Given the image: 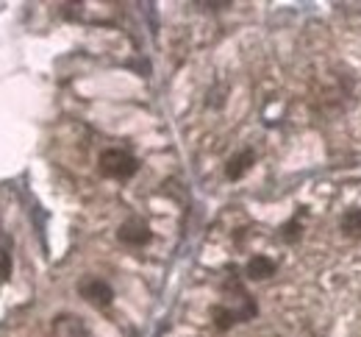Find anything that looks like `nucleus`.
I'll return each instance as SVG.
<instances>
[{
    "label": "nucleus",
    "mask_w": 361,
    "mask_h": 337,
    "mask_svg": "<svg viewBox=\"0 0 361 337\" xmlns=\"http://www.w3.org/2000/svg\"><path fill=\"white\" fill-rule=\"evenodd\" d=\"M139 170V162H136L134 153L123 150V148H109L100 153V173L109 176V179H117V182H126L136 176Z\"/></svg>",
    "instance_id": "nucleus-1"
},
{
    "label": "nucleus",
    "mask_w": 361,
    "mask_h": 337,
    "mask_svg": "<svg viewBox=\"0 0 361 337\" xmlns=\"http://www.w3.org/2000/svg\"><path fill=\"white\" fill-rule=\"evenodd\" d=\"M78 292H81V298H84L87 304L97 307V309H106V307H111V301H114V290H111V285L103 282V279H97V276L81 279Z\"/></svg>",
    "instance_id": "nucleus-2"
},
{
    "label": "nucleus",
    "mask_w": 361,
    "mask_h": 337,
    "mask_svg": "<svg viewBox=\"0 0 361 337\" xmlns=\"http://www.w3.org/2000/svg\"><path fill=\"white\" fill-rule=\"evenodd\" d=\"M117 237H120V242H126L131 248H142V245H147V242L153 240V232H150V226L142 218H128L117 229Z\"/></svg>",
    "instance_id": "nucleus-3"
},
{
    "label": "nucleus",
    "mask_w": 361,
    "mask_h": 337,
    "mask_svg": "<svg viewBox=\"0 0 361 337\" xmlns=\"http://www.w3.org/2000/svg\"><path fill=\"white\" fill-rule=\"evenodd\" d=\"M53 335L56 337H90V329L87 324L73 315V312H61L53 318Z\"/></svg>",
    "instance_id": "nucleus-4"
},
{
    "label": "nucleus",
    "mask_w": 361,
    "mask_h": 337,
    "mask_svg": "<svg viewBox=\"0 0 361 337\" xmlns=\"http://www.w3.org/2000/svg\"><path fill=\"white\" fill-rule=\"evenodd\" d=\"M253 162H256V153L250 150V148H245V150H239L236 156H231L226 165V176L231 182H236V179H242L250 167H253Z\"/></svg>",
    "instance_id": "nucleus-5"
},
{
    "label": "nucleus",
    "mask_w": 361,
    "mask_h": 337,
    "mask_svg": "<svg viewBox=\"0 0 361 337\" xmlns=\"http://www.w3.org/2000/svg\"><path fill=\"white\" fill-rule=\"evenodd\" d=\"M275 271H278L275 259H270V256H264V254L253 256V259H250V262L245 265V273H247V279H253V282L270 279V276H275Z\"/></svg>",
    "instance_id": "nucleus-6"
},
{
    "label": "nucleus",
    "mask_w": 361,
    "mask_h": 337,
    "mask_svg": "<svg viewBox=\"0 0 361 337\" xmlns=\"http://www.w3.org/2000/svg\"><path fill=\"white\" fill-rule=\"evenodd\" d=\"M11 276V237L0 223V282Z\"/></svg>",
    "instance_id": "nucleus-7"
},
{
    "label": "nucleus",
    "mask_w": 361,
    "mask_h": 337,
    "mask_svg": "<svg viewBox=\"0 0 361 337\" xmlns=\"http://www.w3.org/2000/svg\"><path fill=\"white\" fill-rule=\"evenodd\" d=\"M212 321H214V326H217L220 332H228L233 324H239L236 309H231L228 304H217V307H212Z\"/></svg>",
    "instance_id": "nucleus-8"
},
{
    "label": "nucleus",
    "mask_w": 361,
    "mask_h": 337,
    "mask_svg": "<svg viewBox=\"0 0 361 337\" xmlns=\"http://www.w3.org/2000/svg\"><path fill=\"white\" fill-rule=\"evenodd\" d=\"M342 232H345L348 237H361V209L359 206H353V209H348V212L342 215Z\"/></svg>",
    "instance_id": "nucleus-9"
},
{
    "label": "nucleus",
    "mask_w": 361,
    "mask_h": 337,
    "mask_svg": "<svg viewBox=\"0 0 361 337\" xmlns=\"http://www.w3.org/2000/svg\"><path fill=\"white\" fill-rule=\"evenodd\" d=\"M281 237H283L286 242L298 240V237H300V220H298V218H292V220H289V223L281 229Z\"/></svg>",
    "instance_id": "nucleus-10"
}]
</instances>
